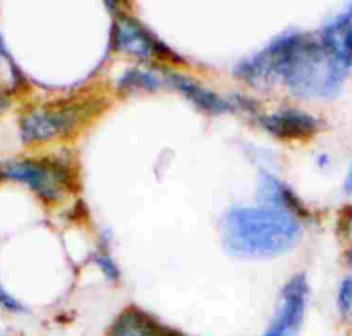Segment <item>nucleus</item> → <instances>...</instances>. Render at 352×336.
Masks as SVG:
<instances>
[{"instance_id": "obj_9", "label": "nucleus", "mask_w": 352, "mask_h": 336, "mask_svg": "<svg viewBox=\"0 0 352 336\" xmlns=\"http://www.w3.org/2000/svg\"><path fill=\"white\" fill-rule=\"evenodd\" d=\"M166 78L173 88L180 91L188 101H191L197 107L205 112H209L212 114H221L230 109L228 101L219 96L213 91L199 85L194 80L175 73H168Z\"/></svg>"}, {"instance_id": "obj_11", "label": "nucleus", "mask_w": 352, "mask_h": 336, "mask_svg": "<svg viewBox=\"0 0 352 336\" xmlns=\"http://www.w3.org/2000/svg\"><path fill=\"white\" fill-rule=\"evenodd\" d=\"M258 200L264 205L283 208L293 215H304V207L282 182L268 174H261L258 180Z\"/></svg>"}, {"instance_id": "obj_15", "label": "nucleus", "mask_w": 352, "mask_h": 336, "mask_svg": "<svg viewBox=\"0 0 352 336\" xmlns=\"http://www.w3.org/2000/svg\"><path fill=\"white\" fill-rule=\"evenodd\" d=\"M96 262H98V264L103 269V271L106 273V275H109V277H111V278H116V277L118 275V271H117L116 266L111 263V260H110L107 256H99V258L96 259Z\"/></svg>"}, {"instance_id": "obj_8", "label": "nucleus", "mask_w": 352, "mask_h": 336, "mask_svg": "<svg viewBox=\"0 0 352 336\" xmlns=\"http://www.w3.org/2000/svg\"><path fill=\"white\" fill-rule=\"evenodd\" d=\"M76 110L72 107L52 109L32 113L22 120V134L25 140H40L59 131L67 129L76 121Z\"/></svg>"}, {"instance_id": "obj_14", "label": "nucleus", "mask_w": 352, "mask_h": 336, "mask_svg": "<svg viewBox=\"0 0 352 336\" xmlns=\"http://www.w3.org/2000/svg\"><path fill=\"white\" fill-rule=\"evenodd\" d=\"M0 304H1L3 307L8 308V310H12V311H21V310H22L21 304H19L12 296H10V295L3 289L1 285H0Z\"/></svg>"}, {"instance_id": "obj_17", "label": "nucleus", "mask_w": 352, "mask_h": 336, "mask_svg": "<svg viewBox=\"0 0 352 336\" xmlns=\"http://www.w3.org/2000/svg\"><path fill=\"white\" fill-rule=\"evenodd\" d=\"M348 259H349V262H351V264H352V249H351L349 253H348Z\"/></svg>"}, {"instance_id": "obj_12", "label": "nucleus", "mask_w": 352, "mask_h": 336, "mask_svg": "<svg viewBox=\"0 0 352 336\" xmlns=\"http://www.w3.org/2000/svg\"><path fill=\"white\" fill-rule=\"evenodd\" d=\"M121 85L125 88H146L153 90L160 85V78L155 74L143 72V70H131L124 74L121 80Z\"/></svg>"}, {"instance_id": "obj_7", "label": "nucleus", "mask_w": 352, "mask_h": 336, "mask_svg": "<svg viewBox=\"0 0 352 336\" xmlns=\"http://www.w3.org/2000/svg\"><path fill=\"white\" fill-rule=\"evenodd\" d=\"M107 336H187L183 332L170 328L150 314L131 307L122 311L113 325Z\"/></svg>"}, {"instance_id": "obj_2", "label": "nucleus", "mask_w": 352, "mask_h": 336, "mask_svg": "<svg viewBox=\"0 0 352 336\" xmlns=\"http://www.w3.org/2000/svg\"><path fill=\"white\" fill-rule=\"evenodd\" d=\"M300 223L292 212L272 207H232L223 224L226 248L238 256H276L296 244Z\"/></svg>"}, {"instance_id": "obj_1", "label": "nucleus", "mask_w": 352, "mask_h": 336, "mask_svg": "<svg viewBox=\"0 0 352 336\" xmlns=\"http://www.w3.org/2000/svg\"><path fill=\"white\" fill-rule=\"evenodd\" d=\"M348 67L320 39L293 32L241 62L235 73L250 83L279 78L296 95L324 98L338 91Z\"/></svg>"}, {"instance_id": "obj_13", "label": "nucleus", "mask_w": 352, "mask_h": 336, "mask_svg": "<svg viewBox=\"0 0 352 336\" xmlns=\"http://www.w3.org/2000/svg\"><path fill=\"white\" fill-rule=\"evenodd\" d=\"M338 307L345 318H352V278L341 284L338 292Z\"/></svg>"}, {"instance_id": "obj_16", "label": "nucleus", "mask_w": 352, "mask_h": 336, "mask_svg": "<svg viewBox=\"0 0 352 336\" xmlns=\"http://www.w3.org/2000/svg\"><path fill=\"white\" fill-rule=\"evenodd\" d=\"M345 190L348 193H352V164L348 169V174H346V179H345Z\"/></svg>"}, {"instance_id": "obj_6", "label": "nucleus", "mask_w": 352, "mask_h": 336, "mask_svg": "<svg viewBox=\"0 0 352 336\" xmlns=\"http://www.w3.org/2000/svg\"><path fill=\"white\" fill-rule=\"evenodd\" d=\"M260 123L265 131L282 140H305L318 131L315 117L293 109L263 116Z\"/></svg>"}, {"instance_id": "obj_5", "label": "nucleus", "mask_w": 352, "mask_h": 336, "mask_svg": "<svg viewBox=\"0 0 352 336\" xmlns=\"http://www.w3.org/2000/svg\"><path fill=\"white\" fill-rule=\"evenodd\" d=\"M116 44L120 50L136 56L179 59L164 43L131 18H121L116 26Z\"/></svg>"}, {"instance_id": "obj_3", "label": "nucleus", "mask_w": 352, "mask_h": 336, "mask_svg": "<svg viewBox=\"0 0 352 336\" xmlns=\"http://www.w3.org/2000/svg\"><path fill=\"white\" fill-rule=\"evenodd\" d=\"M307 297L308 284L305 277L297 274L290 278L282 289L278 313L263 336H292L302 319Z\"/></svg>"}, {"instance_id": "obj_10", "label": "nucleus", "mask_w": 352, "mask_h": 336, "mask_svg": "<svg viewBox=\"0 0 352 336\" xmlns=\"http://www.w3.org/2000/svg\"><path fill=\"white\" fill-rule=\"evenodd\" d=\"M320 40L346 65H352V11L330 22Z\"/></svg>"}, {"instance_id": "obj_4", "label": "nucleus", "mask_w": 352, "mask_h": 336, "mask_svg": "<svg viewBox=\"0 0 352 336\" xmlns=\"http://www.w3.org/2000/svg\"><path fill=\"white\" fill-rule=\"evenodd\" d=\"M1 176L29 183L32 189L40 193L43 197L55 198L59 196L65 186V174L60 168L36 162V161H21L4 165L0 169Z\"/></svg>"}]
</instances>
